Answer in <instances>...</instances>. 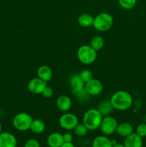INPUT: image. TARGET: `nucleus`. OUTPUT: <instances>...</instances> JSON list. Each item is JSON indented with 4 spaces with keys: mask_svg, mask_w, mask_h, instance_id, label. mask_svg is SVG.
I'll return each mask as SVG.
<instances>
[{
    "mask_svg": "<svg viewBox=\"0 0 146 147\" xmlns=\"http://www.w3.org/2000/svg\"><path fill=\"white\" fill-rule=\"evenodd\" d=\"M30 130L36 134H40L45 130V123L42 120L39 119H34L31 122Z\"/></svg>",
    "mask_w": 146,
    "mask_h": 147,
    "instance_id": "nucleus-20",
    "label": "nucleus"
},
{
    "mask_svg": "<svg viewBox=\"0 0 146 147\" xmlns=\"http://www.w3.org/2000/svg\"><path fill=\"white\" fill-rule=\"evenodd\" d=\"M1 133V123H0V134Z\"/></svg>",
    "mask_w": 146,
    "mask_h": 147,
    "instance_id": "nucleus-31",
    "label": "nucleus"
},
{
    "mask_svg": "<svg viewBox=\"0 0 146 147\" xmlns=\"http://www.w3.org/2000/svg\"><path fill=\"white\" fill-rule=\"evenodd\" d=\"M63 140L64 142H72L73 140V136L70 133H66L63 134Z\"/></svg>",
    "mask_w": 146,
    "mask_h": 147,
    "instance_id": "nucleus-28",
    "label": "nucleus"
},
{
    "mask_svg": "<svg viewBox=\"0 0 146 147\" xmlns=\"http://www.w3.org/2000/svg\"><path fill=\"white\" fill-rule=\"evenodd\" d=\"M61 147H74V146L72 142H64Z\"/></svg>",
    "mask_w": 146,
    "mask_h": 147,
    "instance_id": "nucleus-29",
    "label": "nucleus"
},
{
    "mask_svg": "<svg viewBox=\"0 0 146 147\" xmlns=\"http://www.w3.org/2000/svg\"><path fill=\"white\" fill-rule=\"evenodd\" d=\"M32 121V118L29 113L21 112L16 114L13 118L12 124L17 130L25 131L30 129Z\"/></svg>",
    "mask_w": 146,
    "mask_h": 147,
    "instance_id": "nucleus-5",
    "label": "nucleus"
},
{
    "mask_svg": "<svg viewBox=\"0 0 146 147\" xmlns=\"http://www.w3.org/2000/svg\"><path fill=\"white\" fill-rule=\"evenodd\" d=\"M56 105L60 111L62 112H67L71 109L72 100L68 96L65 95H62L57 98Z\"/></svg>",
    "mask_w": 146,
    "mask_h": 147,
    "instance_id": "nucleus-15",
    "label": "nucleus"
},
{
    "mask_svg": "<svg viewBox=\"0 0 146 147\" xmlns=\"http://www.w3.org/2000/svg\"><path fill=\"white\" fill-rule=\"evenodd\" d=\"M103 116L96 109H89L84 113L82 118V123L89 131H94L100 129Z\"/></svg>",
    "mask_w": 146,
    "mask_h": 147,
    "instance_id": "nucleus-2",
    "label": "nucleus"
},
{
    "mask_svg": "<svg viewBox=\"0 0 146 147\" xmlns=\"http://www.w3.org/2000/svg\"><path fill=\"white\" fill-rule=\"evenodd\" d=\"M17 140L15 136L9 132L0 134V147H17Z\"/></svg>",
    "mask_w": 146,
    "mask_h": 147,
    "instance_id": "nucleus-10",
    "label": "nucleus"
},
{
    "mask_svg": "<svg viewBox=\"0 0 146 147\" xmlns=\"http://www.w3.org/2000/svg\"><path fill=\"white\" fill-rule=\"evenodd\" d=\"M93 21L94 17L90 14L87 13H83L79 16L77 19L78 24L82 27H90L93 25Z\"/></svg>",
    "mask_w": 146,
    "mask_h": 147,
    "instance_id": "nucleus-19",
    "label": "nucleus"
},
{
    "mask_svg": "<svg viewBox=\"0 0 146 147\" xmlns=\"http://www.w3.org/2000/svg\"><path fill=\"white\" fill-rule=\"evenodd\" d=\"M53 94H54V90H53V89L52 88L48 87V86H47L45 88L44 91L42 93V95L44 98H51L53 96Z\"/></svg>",
    "mask_w": 146,
    "mask_h": 147,
    "instance_id": "nucleus-27",
    "label": "nucleus"
},
{
    "mask_svg": "<svg viewBox=\"0 0 146 147\" xmlns=\"http://www.w3.org/2000/svg\"><path fill=\"white\" fill-rule=\"evenodd\" d=\"M136 134L141 138L146 137V123H140L136 128Z\"/></svg>",
    "mask_w": 146,
    "mask_h": 147,
    "instance_id": "nucleus-25",
    "label": "nucleus"
},
{
    "mask_svg": "<svg viewBox=\"0 0 146 147\" xmlns=\"http://www.w3.org/2000/svg\"><path fill=\"white\" fill-rule=\"evenodd\" d=\"M92 147H113V142L106 136H98L93 140Z\"/></svg>",
    "mask_w": 146,
    "mask_h": 147,
    "instance_id": "nucleus-18",
    "label": "nucleus"
},
{
    "mask_svg": "<svg viewBox=\"0 0 146 147\" xmlns=\"http://www.w3.org/2000/svg\"><path fill=\"white\" fill-rule=\"evenodd\" d=\"M116 133L121 137H127L133 133H134V128L133 125L129 123L123 122L119 123L116 129Z\"/></svg>",
    "mask_w": 146,
    "mask_h": 147,
    "instance_id": "nucleus-14",
    "label": "nucleus"
},
{
    "mask_svg": "<svg viewBox=\"0 0 146 147\" xmlns=\"http://www.w3.org/2000/svg\"><path fill=\"white\" fill-rule=\"evenodd\" d=\"M24 147H40V144L37 139H30L26 142Z\"/></svg>",
    "mask_w": 146,
    "mask_h": 147,
    "instance_id": "nucleus-26",
    "label": "nucleus"
},
{
    "mask_svg": "<svg viewBox=\"0 0 146 147\" xmlns=\"http://www.w3.org/2000/svg\"><path fill=\"white\" fill-rule=\"evenodd\" d=\"M117 125H118L117 121L114 117L107 116L102 119L100 129L104 136H110L116 132Z\"/></svg>",
    "mask_w": 146,
    "mask_h": 147,
    "instance_id": "nucleus-6",
    "label": "nucleus"
},
{
    "mask_svg": "<svg viewBox=\"0 0 146 147\" xmlns=\"http://www.w3.org/2000/svg\"><path fill=\"white\" fill-rule=\"evenodd\" d=\"M77 57L79 61L82 64H92L97 59V51L90 45H83L77 50Z\"/></svg>",
    "mask_w": 146,
    "mask_h": 147,
    "instance_id": "nucleus-3",
    "label": "nucleus"
},
{
    "mask_svg": "<svg viewBox=\"0 0 146 147\" xmlns=\"http://www.w3.org/2000/svg\"><path fill=\"white\" fill-rule=\"evenodd\" d=\"M97 109L103 116H107L111 113L114 109L110 100H103L99 103Z\"/></svg>",
    "mask_w": 146,
    "mask_h": 147,
    "instance_id": "nucleus-17",
    "label": "nucleus"
},
{
    "mask_svg": "<svg viewBox=\"0 0 146 147\" xmlns=\"http://www.w3.org/2000/svg\"><path fill=\"white\" fill-rule=\"evenodd\" d=\"M84 89L90 96H96L100 95L103 90V85L100 80L92 78L84 85Z\"/></svg>",
    "mask_w": 146,
    "mask_h": 147,
    "instance_id": "nucleus-8",
    "label": "nucleus"
},
{
    "mask_svg": "<svg viewBox=\"0 0 146 147\" xmlns=\"http://www.w3.org/2000/svg\"><path fill=\"white\" fill-rule=\"evenodd\" d=\"M60 126L65 130H73L79 123V119L76 115L71 113H64L59 119Z\"/></svg>",
    "mask_w": 146,
    "mask_h": 147,
    "instance_id": "nucleus-7",
    "label": "nucleus"
},
{
    "mask_svg": "<svg viewBox=\"0 0 146 147\" xmlns=\"http://www.w3.org/2000/svg\"><path fill=\"white\" fill-rule=\"evenodd\" d=\"M47 86V82L44 81L40 78H34L31 79L27 85L28 90L34 94H42Z\"/></svg>",
    "mask_w": 146,
    "mask_h": 147,
    "instance_id": "nucleus-9",
    "label": "nucleus"
},
{
    "mask_svg": "<svg viewBox=\"0 0 146 147\" xmlns=\"http://www.w3.org/2000/svg\"><path fill=\"white\" fill-rule=\"evenodd\" d=\"M63 143V135L58 132L52 133L47 139V144L49 147H61Z\"/></svg>",
    "mask_w": 146,
    "mask_h": 147,
    "instance_id": "nucleus-13",
    "label": "nucleus"
},
{
    "mask_svg": "<svg viewBox=\"0 0 146 147\" xmlns=\"http://www.w3.org/2000/svg\"><path fill=\"white\" fill-rule=\"evenodd\" d=\"M123 144L125 147H143V138L136 133H133L130 136L125 137Z\"/></svg>",
    "mask_w": 146,
    "mask_h": 147,
    "instance_id": "nucleus-12",
    "label": "nucleus"
},
{
    "mask_svg": "<svg viewBox=\"0 0 146 147\" xmlns=\"http://www.w3.org/2000/svg\"><path fill=\"white\" fill-rule=\"evenodd\" d=\"M113 109L117 111H126L133 103V96L125 90H118L113 94L110 99Z\"/></svg>",
    "mask_w": 146,
    "mask_h": 147,
    "instance_id": "nucleus-1",
    "label": "nucleus"
},
{
    "mask_svg": "<svg viewBox=\"0 0 146 147\" xmlns=\"http://www.w3.org/2000/svg\"><path fill=\"white\" fill-rule=\"evenodd\" d=\"M70 84L72 93L76 95L84 90L85 83L82 80L79 75H74L70 78Z\"/></svg>",
    "mask_w": 146,
    "mask_h": 147,
    "instance_id": "nucleus-11",
    "label": "nucleus"
},
{
    "mask_svg": "<svg viewBox=\"0 0 146 147\" xmlns=\"http://www.w3.org/2000/svg\"><path fill=\"white\" fill-rule=\"evenodd\" d=\"M104 45V41L103 40L102 37L101 36H94V37H92V39L91 40L90 42V45L94 49L95 51H100L101 49L103 48Z\"/></svg>",
    "mask_w": 146,
    "mask_h": 147,
    "instance_id": "nucleus-21",
    "label": "nucleus"
},
{
    "mask_svg": "<svg viewBox=\"0 0 146 147\" xmlns=\"http://www.w3.org/2000/svg\"><path fill=\"white\" fill-rule=\"evenodd\" d=\"M113 147H125L124 144H115L113 145Z\"/></svg>",
    "mask_w": 146,
    "mask_h": 147,
    "instance_id": "nucleus-30",
    "label": "nucleus"
},
{
    "mask_svg": "<svg viewBox=\"0 0 146 147\" xmlns=\"http://www.w3.org/2000/svg\"><path fill=\"white\" fill-rule=\"evenodd\" d=\"M119 4L125 9H132L137 4V0H117Z\"/></svg>",
    "mask_w": 146,
    "mask_h": 147,
    "instance_id": "nucleus-23",
    "label": "nucleus"
},
{
    "mask_svg": "<svg viewBox=\"0 0 146 147\" xmlns=\"http://www.w3.org/2000/svg\"><path fill=\"white\" fill-rule=\"evenodd\" d=\"M37 76L47 83L51 80L52 77V70L48 65H43L37 69Z\"/></svg>",
    "mask_w": 146,
    "mask_h": 147,
    "instance_id": "nucleus-16",
    "label": "nucleus"
},
{
    "mask_svg": "<svg viewBox=\"0 0 146 147\" xmlns=\"http://www.w3.org/2000/svg\"><path fill=\"white\" fill-rule=\"evenodd\" d=\"M114 20L113 16L107 12H102L94 17L93 27L100 32H106L110 30L113 25Z\"/></svg>",
    "mask_w": 146,
    "mask_h": 147,
    "instance_id": "nucleus-4",
    "label": "nucleus"
},
{
    "mask_svg": "<svg viewBox=\"0 0 146 147\" xmlns=\"http://www.w3.org/2000/svg\"><path fill=\"white\" fill-rule=\"evenodd\" d=\"M145 123H146V114H145Z\"/></svg>",
    "mask_w": 146,
    "mask_h": 147,
    "instance_id": "nucleus-32",
    "label": "nucleus"
},
{
    "mask_svg": "<svg viewBox=\"0 0 146 147\" xmlns=\"http://www.w3.org/2000/svg\"><path fill=\"white\" fill-rule=\"evenodd\" d=\"M79 76L85 83L88 82L89 80H91L92 78H93V75L92 71L90 70H87V69H84V70H82L80 74H79Z\"/></svg>",
    "mask_w": 146,
    "mask_h": 147,
    "instance_id": "nucleus-24",
    "label": "nucleus"
},
{
    "mask_svg": "<svg viewBox=\"0 0 146 147\" xmlns=\"http://www.w3.org/2000/svg\"><path fill=\"white\" fill-rule=\"evenodd\" d=\"M74 134L77 135L79 137H83V136H85L87 134V132H88V129L85 126V125L84 123H78L77 126H75L74 129Z\"/></svg>",
    "mask_w": 146,
    "mask_h": 147,
    "instance_id": "nucleus-22",
    "label": "nucleus"
}]
</instances>
